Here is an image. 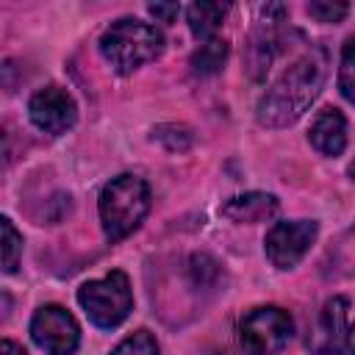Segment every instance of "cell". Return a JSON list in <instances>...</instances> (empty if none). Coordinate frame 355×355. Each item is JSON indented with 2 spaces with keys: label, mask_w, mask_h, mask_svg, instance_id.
I'll return each mask as SVG.
<instances>
[{
  "label": "cell",
  "mask_w": 355,
  "mask_h": 355,
  "mask_svg": "<svg viewBox=\"0 0 355 355\" xmlns=\"http://www.w3.org/2000/svg\"><path fill=\"white\" fill-rule=\"evenodd\" d=\"M311 144L322 155H341L347 147V119L338 108H322L308 130Z\"/></svg>",
  "instance_id": "10"
},
{
  "label": "cell",
  "mask_w": 355,
  "mask_h": 355,
  "mask_svg": "<svg viewBox=\"0 0 355 355\" xmlns=\"http://www.w3.org/2000/svg\"><path fill=\"white\" fill-rule=\"evenodd\" d=\"M349 175H352V180H355V161L349 164Z\"/></svg>",
  "instance_id": "20"
},
{
  "label": "cell",
  "mask_w": 355,
  "mask_h": 355,
  "mask_svg": "<svg viewBox=\"0 0 355 355\" xmlns=\"http://www.w3.org/2000/svg\"><path fill=\"white\" fill-rule=\"evenodd\" d=\"M225 14H227V6L222 3H191L186 8V22L197 39H214Z\"/></svg>",
  "instance_id": "12"
},
{
  "label": "cell",
  "mask_w": 355,
  "mask_h": 355,
  "mask_svg": "<svg viewBox=\"0 0 355 355\" xmlns=\"http://www.w3.org/2000/svg\"><path fill=\"white\" fill-rule=\"evenodd\" d=\"M0 355H28V352H25L19 344H14L11 338H3V341H0Z\"/></svg>",
  "instance_id": "19"
},
{
  "label": "cell",
  "mask_w": 355,
  "mask_h": 355,
  "mask_svg": "<svg viewBox=\"0 0 355 355\" xmlns=\"http://www.w3.org/2000/svg\"><path fill=\"white\" fill-rule=\"evenodd\" d=\"M327 78V53L324 47L305 50L261 97L258 122L266 128H283L297 122L305 108L316 100Z\"/></svg>",
  "instance_id": "1"
},
{
  "label": "cell",
  "mask_w": 355,
  "mask_h": 355,
  "mask_svg": "<svg viewBox=\"0 0 355 355\" xmlns=\"http://www.w3.org/2000/svg\"><path fill=\"white\" fill-rule=\"evenodd\" d=\"M319 225L313 219H291V222H275L263 239L266 258L277 269H291L297 266L311 244L316 241Z\"/></svg>",
  "instance_id": "7"
},
{
  "label": "cell",
  "mask_w": 355,
  "mask_h": 355,
  "mask_svg": "<svg viewBox=\"0 0 355 355\" xmlns=\"http://www.w3.org/2000/svg\"><path fill=\"white\" fill-rule=\"evenodd\" d=\"M100 53L114 72L130 75L133 69L155 61L164 53V33L150 22H141L136 17H122L103 31Z\"/></svg>",
  "instance_id": "2"
},
{
  "label": "cell",
  "mask_w": 355,
  "mask_h": 355,
  "mask_svg": "<svg viewBox=\"0 0 355 355\" xmlns=\"http://www.w3.org/2000/svg\"><path fill=\"white\" fill-rule=\"evenodd\" d=\"M280 202L275 194H266V191H247V194H236L230 197L219 211L222 216H227L230 222H244V225H252V222H266L277 214Z\"/></svg>",
  "instance_id": "11"
},
{
  "label": "cell",
  "mask_w": 355,
  "mask_h": 355,
  "mask_svg": "<svg viewBox=\"0 0 355 355\" xmlns=\"http://www.w3.org/2000/svg\"><path fill=\"white\" fill-rule=\"evenodd\" d=\"M147 11H150L158 22H175L178 14H180V6H178V3H153Z\"/></svg>",
  "instance_id": "18"
},
{
  "label": "cell",
  "mask_w": 355,
  "mask_h": 355,
  "mask_svg": "<svg viewBox=\"0 0 355 355\" xmlns=\"http://www.w3.org/2000/svg\"><path fill=\"white\" fill-rule=\"evenodd\" d=\"M111 355H158V341L147 330H136L128 338H122Z\"/></svg>",
  "instance_id": "16"
},
{
  "label": "cell",
  "mask_w": 355,
  "mask_h": 355,
  "mask_svg": "<svg viewBox=\"0 0 355 355\" xmlns=\"http://www.w3.org/2000/svg\"><path fill=\"white\" fill-rule=\"evenodd\" d=\"M313 349L319 355H355L347 297H333L324 302L322 319H319V333L313 338Z\"/></svg>",
  "instance_id": "9"
},
{
  "label": "cell",
  "mask_w": 355,
  "mask_h": 355,
  "mask_svg": "<svg viewBox=\"0 0 355 355\" xmlns=\"http://www.w3.org/2000/svg\"><path fill=\"white\" fill-rule=\"evenodd\" d=\"M103 233L108 241H122L130 236L150 211V186L139 175H116L111 178L97 200Z\"/></svg>",
  "instance_id": "3"
},
{
  "label": "cell",
  "mask_w": 355,
  "mask_h": 355,
  "mask_svg": "<svg viewBox=\"0 0 355 355\" xmlns=\"http://www.w3.org/2000/svg\"><path fill=\"white\" fill-rule=\"evenodd\" d=\"M0 227H3V272L11 275L19 263V255H22V236L17 233V227L11 225L8 216L0 219Z\"/></svg>",
  "instance_id": "14"
},
{
  "label": "cell",
  "mask_w": 355,
  "mask_h": 355,
  "mask_svg": "<svg viewBox=\"0 0 355 355\" xmlns=\"http://www.w3.org/2000/svg\"><path fill=\"white\" fill-rule=\"evenodd\" d=\"M294 336V319L277 305L252 308L239 324V341L247 355H277Z\"/></svg>",
  "instance_id": "5"
},
{
  "label": "cell",
  "mask_w": 355,
  "mask_h": 355,
  "mask_svg": "<svg viewBox=\"0 0 355 355\" xmlns=\"http://www.w3.org/2000/svg\"><path fill=\"white\" fill-rule=\"evenodd\" d=\"M78 302L97 327L111 330V327L122 324L133 308L130 280L119 269H114L97 280H86L78 288Z\"/></svg>",
  "instance_id": "4"
},
{
  "label": "cell",
  "mask_w": 355,
  "mask_h": 355,
  "mask_svg": "<svg viewBox=\"0 0 355 355\" xmlns=\"http://www.w3.org/2000/svg\"><path fill=\"white\" fill-rule=\"evenodd\" d=\"M225 58H227V42L225 39H205L194 53H191V72L194 75H214V72H219L222 69V64H225Z\"/></svg>",
  "instance_id": "13"
},
{
  "label": "cell",
  "mask_w": 355,
  "mask_h": 355,
  "mask_svg": "<svg viewBox=\"0 0 355 355\" xmlns=\"http://www.w3.org/2000/svg\"><path fill=\"white\" fill-rule=\"evenodd\" d=\"M28 116L39 130L50 136H61L78 122V105L67 89L44 86L28 100Z\"/></svg>",
  "instance_id": "8"
},
{
  "label": "cell",
  "mask_w": 355,
  "mask_h": 355,
  "mask_svg": "<svg viewBox=\"0 0 355 355\" xmlns=\"http://www.w3.org/2000/svg\"><path fill=\"white\" fill-rule=\"evenodd\" d=\"M338 89L341 94L355 103V36L347 39L344 50H341V64H338Z\"/></svg>",
  "instance_id": "15"
},
{
  "label": "cell",
  "mask_w": 355,
  "mask_h": 355,
  "mask_svg": "<svg viewBox=\"0 0 355 355\" xmlns=\"http://www.w3.org/2000/svg\"><path fill=\"white\" fill-rule=\"evenodd\" d=\"M31 338L47 355H72L80 344V327L67 308L50 302L33 313Z\"/></svg>",
  "instance_id": "6"
},
{
  "label": "cell",
  "mask_w": 355,
  "mask_h": 355,
  "mask_svg": "<svg viewBox=\"0 0 355 355\" xmlns=\"http://www.w3.org/2000/svg\"><path fill=\"white\" fill-rule=\"evenodd\" d=\"M347 11H349L347 3H324V0H319V3L308 6V14L313 19H319V22H341L347 17Z\"/></svg>",
  "instance_id": "17"
}]
</instances>
